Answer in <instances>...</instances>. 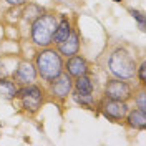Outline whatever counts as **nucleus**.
I'll list each match as a JSON object with an SVG mask.
<instances>
[{
  "label": "nucleus",
  "instance_id": "f257e3e1",
  "mask_svg": "<svg viewBox=\"0 0 146 146\" xmlns=\"http://www.w3.org/2000/svg\"><path fill=\"white\" fill-rule=\"evenodd\" d=\"M136 68H138L136 58L133 56V53L129 50L123 48V46H118L110 53L108 70L116 78L131 80L133 76H136Z\"/></svg>",
  "mask_w": 146,
  "mask_h": 146
},
{
  "label": "nucleus",
  "instance_id": "f03ea898",
  "mask_svg": "<svg viewBox=\"0 0 146 146\" xmlns=\"http://www.w3.org/2000/svg\"><path fill=\"white\" fill-rule=\"evenodd\" d=\"M35 65H36L35 66L36 75H40L42 80H45L48 83L63 72L62 55L58 53L56 50H53V48H48V46H45V50H42L40 53L36 55Z\"/></svg>",
  "mask_w": 146,
  "mask_h": 146
},
{
  "label": "nucleus",
  "instance_id": "7ed1b4c3",
  "mask_svg": "<svg viewBox=\"0 0 146 146\" xmlns=\"http://www.w3.org/2000/svg\"><path fill=\"white\" fill-rule=\"evenodd\" d=\"M58 25V18L55 13L43 12L40 17L32 22V42L36 46H48L52 43L55 28Z\"/></svg>",
  "mask_w": 146,
  "mask_h": 146
},
{
  "label": "nucleus",
  "instance_id": "20e7f679",
  "mask_svg": "<svg viewBox=\"0 0 146 146\" xmlns=\"http://www.w3.org/2000/svg\"><path fill=\"white\" fill-rule=\"evenodd\" d=\"M17 98H20L22 106L28 113H36L43 105V90L32 83V85H27L23 88H18Z\"/></svg>",
  "mask_w": 146,
  "mask_h": 146
},
{
  "label": "nucleus",
  "instance_id": "39448f33",
  "mask_svg": "<svg viewBox=\"0 0 146 146\" xmlns=\"http://www.w3.org/2000/svg\"><path fill=\"white\" fill-rule=\"evenodd\" d=\"M131 85L128 82H123L121 78L110 80L105 86V98L110 100H118V101H126L131 98Z\"/></svg>",
  "mask_w": 146,
  "mask_h": 146
},
{
  "label": "nucleus",
  "instance_id": "423d86ee",
  "mask_svg": "<svg viewBox=\"0 0 146 146\" xmlns=\"http://www.w3.org/2000/svg\"><path fill=\"white\" fill-rule=\"evenodd\" d=\"M100 110H101V113H103V116L111 119V121H121V119H125L126 113L129 111L126 101L110 100V98H105V100L101 101Z\"/></svg>",
  "mask_w": 146,
  "mask_h": 146
},
{
  "label": "nucleus",
  "instance_id": "0eeeda50",
  "mask_svg": "<svg viewBox=\"0 0 146 146\" xmlns=\"http://www.w3.org/2000/svg\"><path fill=\"white\" fill-rule=\"evenodd\" d=\"M72 88H73V80L66 72L65 73L62 72L56 78H53L50 82V91H52V95H53L55 98H60V100H63L68 95H72Z\"/></svg>",
  "mask_w": 146,
  "mask_h": 146
},
{
  "label": "nucleus",
  "instance_id": "6e6552de",
  "mask_svg": "<svg viewBox=\"0 0 146 146\" xmlns=\"http://www.w3.org/2000/svg\"><path fill=\"white\" fill-rule=\"evenodd\" d=\"M13 80L18 86H27L36 80V68L30 62H20L17 70L13 72Z\"/></svg>",
  "mask_w": 146,
  "mask_h": 146
},
{
  "label": "nucleus",
  "instance_id": "1a4fd4ad",
  "mask_svg": "<svg viewBox=\"0 0 146 146\" xmlns=\"http://www.w3.org/2000/svg\"><path fill=\"white\" fill-rule=\"evenodd\" d=\"M63 68L66 70V73H68L72 78L86 75V73L90 72V65H88V62L78 53L70 56V58H66V63H63Z\"/></svg>",
  "mask_w": 146,
  "mask_h": 146
},
{
  "label": "nucleus",
  "instance_id": "9d476101",
  "mask_svg": "<svg viewBox=\"0 0 146 146\" xmlns=\"http://www.w3.org/2000/svg\"><path fill=\"white\" fill-rule=\"evenodd\" d=\"M78 50H80V36H78L76 30H72V33L68 35V38L58 45V53L62 56L70 58V56L78 53Z\"/></svg>",
  "mask_w": 146,
  "mask_h": 146
},
{
  "label": "nucleus",
  "instance_id": "9b49d317",
  "mask_svg": "<svg viewBox=\"0 0 146 146\" xmlns=\"http://www.w3.org/2000/svg\"><path fill=\"white\" fill-rule=\"evenodd\" d=\"M72 22L68 20L66 17H62V20L58 22V25L55 28V33H53V38H52V43L55 45H60L62 42H65L68 35L72 33Z\"/></svg>",
  "mask_w": 146,
  "mask_h": 146
},
{
  "label": "nucleus",
  "instance_id": "f8f14e48",
  "mask_svg": "<svg viewBox=\"0 0 146 146\" xmlns=\"http://www.w3.org/2000/svg\"><path fill=\"white\" fill-rule=\"evenodd\" d=\"M126 123L129 128H133V129H145L146 128V111L139 108H135L131 110V111H128L126 113Z\"/></svg>",
  "mask_w": 146,
  "mask_h": 146
},
{
  "label": "nucleus",
  "instance_id": "ddd939ff",
  "mask_svg": "<svg viewBox=\"0 0 146 146\" xmlns=\"http://www.w3.org/2000/svg\"><path fill=\"white\" fill-rule=\"evenodd\" d=\"M18 93V85L15 80L10 78H0V96H3L5 100H13L17 98Z\"/></svg>",
  "mask_w": 146,
  "mask_h": 146
},
{
  "label": "nucleus",
  "instance_id": "4468645a",
  "mask_svg": "<svg viewBox=\"0 0 146 146\" xmlns=\"http://www.w3.org/2000/svg\"><path fill=\"white\" fill-rule=\"evenodd\" d=\"M73 86H75V91H78V93H82V95H91L93 90H95L93 80L88 76V73H86V75H82V76H76Z\"/></svg>",
  "mask_w": 146,
  "mask_h": 146
},
{
  "label": "nucleus",
  "instance_id": "2eb2a0df",
  "mask_svg": "<svg viewBox=\"0 0 146 146\" xmlns=\"http://www.w3.org/2000/svg\"><path fill=\"white\" fill-rule=\"evenodd\" d=\"M72 96H73V100L76 101L78 105H82V106H86V108H90V110H93V106H95V98H93V93H91V95H82V93L75 91Z\"/></svg>",
  "mask_w": 146,
  "mask_h": 146
},
{
  "label": "nucleus",
  "instance_id": "dca6fc26",
  "mask_svg": "<svg viewBox=\"0 0 146 146\" xmlns=\"http://www.w3.org/2000/svg\"><path fill=\"white\" fill-rule=\"evenodd\" d=\"M42 13H43V9H40L35 3H28V9L25 10V18H27L28 22H33V20H36Z\"/></svg>",
  "mask_w": 146,
  "mask_h": 146
},
{
  "label": "nucleus",
  "instance_id": "f3484780",
  "mask_svg": "<svg viewBox=\"0 0 146 146\" xmlns=\"http://www.w3.org/2000/svg\"><path fill=\"white\" fill-rule=\"evenodd\" d=\"M135 103H136V106L139 110L146 111V90H145V86L141 88V91L138 95H135Z\"/></svg>",
  "mask_w": 146,
  "mask_h": 146
},
{
  "label": "nucleus",
  "instance_id": "a211bd4d",
  "mask_svg": "<svg viewBox=\"0 0 146 146\" xmlns=\"http://www.w3.org/2000/svg\"><path fill=\"white\" fill-rule=\"evenodd\" d=\"M129 13H131V17L139 23V28H141V30H145V13H143L141 10H133V9L129 10Z\"/></svg>",
  "mask_w": 146,
  "mask_h": 146
},
{
  "label": "nucleus",
  "instance_id": "6ab92c4d",
  "mask_svg": "<svg viewBox=\"0 0 146 146\" xmlns=\"http://www.w3.org/2000/svg\"><path fill=\"white\" fill-rule=\"evenodd\" d=\"M136 75H138V78H139L141 86H145V83H146V65H145V62L136 68Z\"/></svg>",
  "mask_w": 146,
  "mask_h": 146
},
{
  "label": "nucleus",
  "instance_id": "aec40b11",
  "mask_svg": "<svg viewBox=\"0 0 146 146\" xmlns=\"http://www.w3.org/2000/svg\"><path fill=\"white\" fill-rule=\"evenodd\" d=\"M5 2L10 3V5H15V7H17V5H23V3H27L28 0H5Z\"/></svg>",
  "mask_w": 146,
  "mask_h": 146
},
{
  "label": "nucleus",
  "instance_id": "412c9836",
  "mask_svg": "<svg viewBox=\"0 0 146 146\" xmlns=\"http://www.w3.org/2000/svg\"><path fill=\"white\" fill-rule=\"evenodd\" d=\"M113 2H116V3H121V2H123V0H113Z\"/></svg>",
  "mask_w": 146,
  "mask_h": 146
}]
</instances>
